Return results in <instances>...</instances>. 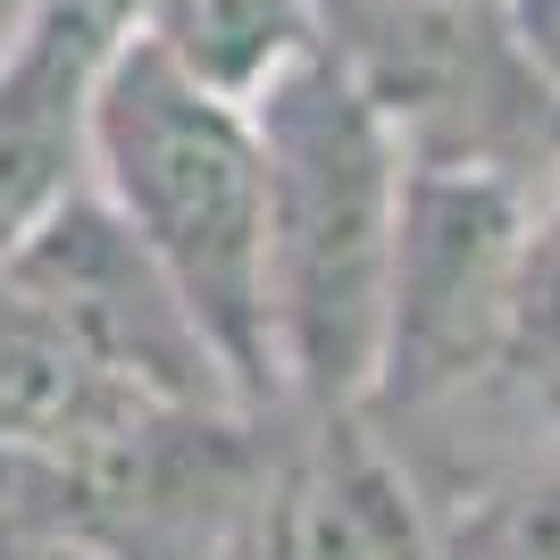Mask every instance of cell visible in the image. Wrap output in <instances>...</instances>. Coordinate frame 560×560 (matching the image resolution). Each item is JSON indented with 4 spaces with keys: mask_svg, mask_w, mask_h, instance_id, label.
<instances>
[{
    "mask_svg": "<svg viewBox=\"0 0 560 560\" xmlns=\"http://www.w3.org/2000/svg\"><path fill=\"white\" fill-rule=\"evenodd\" d=\"M93 192L160 259L243 410H284L268 310V160L243 101L192 84L117 25L93 84Z\"/></svg>",
    "mask_w": 560,
    "mask_h": 560,
    "instance_id": "6da1fadb",
    "label": "cell"
},
{
    "mask_svg": "<svg viewBox=\"0 0 560 560\" xmlns=\"http://www.w3.org/2000/svg\"><path fill=\"white\" fill-rule=\"evenodd\" d=\"M243 109L268 160V310L284 410H369L410 160L327 43H310Z\"/></svg>",
    "mask_w": 560,
    "mask_h": 560,
    "instance_id": "7a4b0ae2",
    "label": "cell"
},
{
    "mask_svg": "<svg viewBox=\"0 0 560 560\" xmlns=\"http://www.w3.org/2000/svg\"><path fill=\"white\" fill-rule=\"evenodd\" d=\"M259 410L185 394H126L59 452H25L50 511L101 560H243L259 511Z\"/></svg>",
    "mask_w": 560,
    "mask_h": 560,
    "instance_id": "3957f363",
    "label": "cell"
},
{
    "mask_svg": "<svg viewBox=\"0 0 560 560\" xmlns=\"http://www.w3.org/2000/svg\"><path fill=\"white\" fill-rule=\"evenodd\" d=\"M318 43L376 101L410 167H560V93L518 50L502 0H310Z\"/></svg>",
    "mask_w": 560,
    "mask_h": 560,
    "instance_id": "277c9868",
    "label": "cell"
},
{
    "mask_svg": "<svg viewBox=\"0 0 560 560\" xmlns=\"http://www.w3.org/2000/svg\"><path fill=\"white\" fill-rule=\"evenodd\" d=\"M536 185L511 167H410L369 410H435L502 369Z\"/></svg>",
    "mask_w": 560,
    "mask_h": 560,
    "instance_id": "5b68a950",
    "label": "cell"
},
{
    "mask_svg": "<svg viewBox=\"0 0 560 560\" xmlns=\"http://www.w3.org/2000/svg\"><path fill=\"white\" fill-rule=\"evenodd\" d=\"M50 302L75 318V335L101 351V369L142 385V394H185V401H234L226 369H218L210 335L192 327V310L176 302V284L160 277V259L117 226V210L93 185L50 218L25 252H9Z\"/></svg>",
    "mask_w": 560,
    "mask_h": 560,
    "instance_id": "8992f818",
    "label": "cell"
},
{
    "mask_svg": "<svg viewBox=\"0 0 560 560\" xmlns=\"http://www.w3.org/2000/svg\"><path fill=\"white\" fill-rule=\"evenodd\" d=\"M243 560H444V544L369 410H302V435L268 452Z\"/></svg>",
    "mask_w": 560,
    "mask_h": 560,
    "instance_id": "52a82bcc",
    "label": "cell"
},
{
    "mask_svg": "<svg viewBox=\"0 0 560 560\" xmlns=\"http://www.w3.org/2000/svg\"><path fill=\"white\" fill-rule=\"evenodd\" d=\"M109 43L101 0H50L18 59H0V259L93 185V84Z\"/></svg>",
    "mask_w": 560,
    "mask_h": 560,
    "instance_id": "ba28073f",
    "label": "cell"
},
{
    "mask_svg": "<svg viewBox=\"0 0 560 560\" xmlns=\"http://www.w3.org/2000/svg\"><path fill=\"white\" fill-rule=\"evenodd\" d=\"M117 394H126V376L101 369V351L75 335V318L18 259H0V452H59Z\"/></svg>",
    "mask_w": 560,
    "mask_h": 560,
    "instance_id": "9c48e42d",
    "label": "cell"
},
{
    "mask_svg": "<svg viewBox=\"0 0 560 560\" xmlns=\"http://www.w3.org/2000/svg\"><path fill=\"white\" fill-rule=\"evenodd\" d=\"M126 34H142L192 84L226 101H259L318 43V9L310 0H135Z\"/></svg>",
    "mask_w": 560,
    "mask_h": 560,
    "instance_id": "30bf717a",
    "label": "cell"
},
{
    "mask_svg": "<svg viewBox=\"0 0 560 560\" xmlns=\"http://www.w3.org/2000/svg\"><path fill=\"white\" fill-rule=\"evenodd\" d=\"M502 369H511L544 410H560V167H552V192H536V218H527Z\"/></svg>",
    "mask_w": 560,
    "mask_h": 560,
    "instance_id": "8fae6325",
    "label": "cell"
},
{
    "mask_svg": "<svg viewBox=\"0 0 560 560\" xmlns=\"http://www.w3.org/2000/svg\"><path fill=\"white\" fill-rule=\"evenodd\" d=\"M0 560H101L68 518L50 511V493L25 452H0Z\"/></svg>",
    "mask_w": 560,
    "mask_h": 560,
    "instance_id": "7c38bea8",
    "label": "cell"
},
{
    "mask_svg": "<svg viewBox=\"0 0 560 560\" xmlns=\"http://www.w3.org/2000/svg\"><path fill=\"white\" fill-rule=\"evenodd\" d=\"M477 560H560V460L502 493L477 527Z\"/></svg>",
    "mask_w": 560,
    "mask_h": 560,
    "instance_id": "4fadbf2b",
    "label": "cell"
},
{
    "mask_svg": "<svg viewBox=\"0 0 560 560\" xmlns=\"http://www.w3.org/2000/svg\"><path fill=\"white\" fill-rule=\"evenodd\" d=\"M502 18H511L518 50L536 59V75L560 93V0H502Z\"/></svg>",
    "mask_w": 560,
    "mask_h": 560,
    "instance_id": "5bb4252c",
    "label": "cell"
},
{
    "mask_svg": "<svg viewBox=\"0 0 560 560\" xmlns=\"http://www.w3.org/2000/svg\"><path fill=\"white\" fill-rule=\"evenodd\" d=\"M43 9L50 0H0V59H18V43L43 25Z\"/></svg>",
    "mask_w": 560,
    "mask_h": 560,
    "instance_id": "9a60e30c",
    "label": "cell"
},
{
    "mask_svg": "<svg viewBox=\"0 0 560 560\" xmlns=\"http://www.w3.org/2000/svg\"><path fill=\"white\" fill-rule=\"evenodd\" d=\"M552 151H560V126H552Z\"/></svg>",
    "mask_w": 560,
    "mask_h": 560,
    "instance_id": "2e32d148",
    "label": "cell"
}]
</instances>
